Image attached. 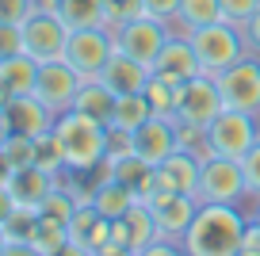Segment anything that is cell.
I'll use <instances>...</instances> for the list:
<instances>
[{
  "label": "cell",
  "instance_id": "cell-1",
  "mask_svg": "<svg viewBox=\"0 0 260 256\" xmlns=\"http://www.w3.org/2000/svg\"><path fill=\"white\" fill-rule=\"evenodd\" d=\"M245 226H249V218L230 203H199L180 245L187 256H237Z\"/></svg>",
  "mask_w": 260,
  "mask_h": 256
},
{
  "label": "cell",
  "instance_id": "cell-2",
  "mask_svg": "<svg viewBox=\"0 0 260 256\" xmlns=\"http://www.w3.org/2000/svg\"><path fill=\"white\" fill-rule=\"evenodd\" d=\"M54 134L61 142L69 172H92V168H100L107 161V126L81 111H73V107L57 115Z\"/></svg>",
  "mask_w": 260,
  "mask_h": 256
},
{
  "label": "cell",
  "instance_id": "cell-3",
  "mask_svg": "<svg viewBox=\"0 0 260 256\" xmlns=\"http://www.w3.org/2000/svg\"><path fill=\"white\" fill-rule=\"evenodd\" d=\"M187 39H191V46H195V57H199V65H203V73H211V77L226 73L234 61H241V57L249 54L241 27L226 23V19L207 23V27H191Z\"/></svg>",
  "mask_w": 260,
  "mask_h": 256
},
{
  "label": "cell",
  "instance_id": "cell-4",
  "mask_svg": "<svg viewBox=\"0 0 260 256\" xmlns=\"http://www.w3.org/2000/svg\"><path fill=\"white\" fill-rule=\"evenodd\" d=\"M241 195H249L241 161L222 157V153L203 157V165H199V195H195V199L199 203H230V207H237Z\"/></svg>",
  "mask_w": 260,
  "mask_h": 256
},
{
  "label": "cell",
  "instance_id": "cell-5",
  "mask_svg": "<svg viewBox=\"0 0 260 256\" xmlns=\"http://www.w3.org/2000/svg\"><path fill=\"white\" fill-rule=\"evenodd\" d=\"M19 31H23V54L35 57V61H54V57L65 54V42H69V27L61 23V16L57 12H46V8H35L31 16L19 23Z\"/></svg>",
  "mask_w": 260,
  "mask_h": 256
},
{
  "label": "cell",
  "instance_id": "cell-6",
  "mask_svg": "<svg viewBox=\"0 0 260 256\" xmlns=\"http://www.w3.org/2000/svg\"><path fill=\"white\" fill-rule=\"evenodd\" d=\"M115 54V31L111 27H84V31H73L69 42H65V61L73 65L84 80H96L104 73L107 57Z\"/></svg>",
  "mask_w": 260,
  "mask_h": 256
},
{
  "label": "cell",
  "instance_id": "cell-7",
  "mask_svg": "<svg viewBox=\"0 0 260 256\" xmlns=\"http://www.w3.org/2000/svg\"><path fill=\"white\" fill-rule=\"evenodd\" d=\"M207 134H211V153L241 161L252 149V142L260 138V130H256V115L237 111V107H222V115L207 126Z\"/></svg>",
  "mask_w": 260,
  "mask_h": 256
},
{
  "label": "cell",
  "instance_id": "cell-8",
  "mask_svg": "<svg viewBox=\"0 0 260 256\" xmlns=\"http://www.w3.org/2000/svg\"><path fill=\"white\" fill-rule=\"evenodd\" d=\"M222 107H226V100H222L218 77H211V73H199V77H191V80H184V84H180L176 119L199 122V126H211V122L222 115Z\"/></svg>",
  "mask_w": 260,
  "mask_h": 256
},
{
  "label": "cell",
  "instance_id": "cell-9",
  "mask_svg": "<svg viewBox=\"0 0 260 256\" xmlns=\"http://www.w3.org/2000/svg\"><path fill=\"white\" fill-rule=\"evenodd\" d=\"M84 77L73 69V65L65 61V57H54V61H42L39 65V80H35V96L42 100V104L50 107L54 115L69 111L77 100V92H81Z\"/></svg>",
  "mask_w": 260,
  "mask_h": 256
},
{
  "label": "cell",
  "instance_id": "cell-10",
  "mask_svg": "<svg viewBox=\"0 0 260 256\" xmlns=\"http://www.w3.org/2000/svg\"><path fill=\"white\" fill-rule=\"evenodd\" d=\"M218 88H222L226 107L260 115V57L245 54L241 61H234L226 73H218Z\"/></svg>",
  "mask_w": 260,
  "mask_h": 256
},
{
  "label": "cell",
  "instance_id": "cell-11",
  "mask_svg": "<svg viewBox=\"0 0 260 256\" xmlns=\"http://www.w3.org/2000/svg\"><path fill=\"white\" fill-rule=\"evenodd\" d=\"M169 23L157 16H138V19H130V23H122L119 31H115V46L122 50V54L130 57H138V61L153 65V57L161 54V46L169 42Z\"/></svg>",
  "mask_w": 260,
  "mask_h": 256
},
{
  "label": "cell",
  "instance_id": "cell-12",
  "mask_svg": "<svg viewBox=\"0 0 260 256\" xmlns=\"http://www.w3.org/2000/svg\"><path fill=\"white\" fill-rule=\"evenodd\" d=\"M149 214L157 222V233L169 241H184L187 226H191L195 210H199V199L195 195H176V191H153L146 199Z\"/></svg>",
  "mask_w": 260,
  "mask_h": 256
},
{
  "label": "cell",
  "instance_id": "cell-13",
  "mask_svg": "<svg viewBox=\"0 0 260 256\" xmlns=\"http://www.w3.org/2000/svg\"><path fill=\"white\" fill-rule=\"evenodd\" d=\"M149 69L157 73V77L172 80V84H184V80L199 77L203 73V65H199V57H195V46L187 35H169V42L161 46V54L153 57V65Z\"/></svg>",
  "mask_w": 260,
  "mask_h": 256
},
{
  "label": "cell",
  "instance_id": "cell-14",
  "mask_svg": "<svg viewBox=\"0 0 260 256\" xmlns=\"http://www.w3.org/2000/svg\"><path fill=\"white\" fill-rule=\"evenodd\" d=\"M130 138H134V153H138L142 161H149L153 168L161 165L169 153H176V122L165 119V115H149Z\"/></svg>",
  "mask_w": 260,
  "mask_h": 256
},
{
  "label": "cell",
  "instance_id": "cell-15",
  "mask_svg": "<svg viewBox=\"0 0 260 256\" xmlns=\"http://www.w3.org/2000/svg\"><path fill=\"white\" fill-rule=\"evenodd\" d=\"M4 122H8V134H31V138H39V134H46V130H54L57 115L31 92V96H12V104L4 107Z\"/></svg>",
  "mask_w": 260,
  "mask_h": 256
},
{
  "label": "cell",
  "instance_id": "cell-16",
  "mask_svg": "<svg viewBox=\"0 0 260 256\" xmlns=\"http://www.w3.org/2000/svg\"><path fill=\"white\" fill-rule=\"evenodd\" d=\"M149 77H153V69H149L146 61H138V57L122 54L119 46H115V54L107 57L104 73H100V80H104V84L115 92V96H130V92H146Z\"/></svg>",
  "mask_w": 260,
  "mask_h": 256
},
{
  "label": "cell",
  "instance_id": "cell-17",
  "mask_svg": "<svg viewBox=\"0 0 260 256\" xmlns=\"http://www.w3.org/2000/svg\"><path fill=\"white\" fill-rule=\"evenodd\" d=\"M199 165L203 161L191 157V153H169L157 172V191H176V195H199Z\"/></svg>",
  "mask_w": 260,
  "mask_h": 256
},
{
  "label": "cell",
  "instance_id": "cell-18",
  "mask_svg": "<svg viewBox=\"0 0 260 256\" xmlns=\"http://www.w3.org/2000/svg\"><path fill=\"white\" fill-rule=\"evenodd\" d=\"M157 237H161V233H157V222H153V214H149L146 203L130 207L122 218L111 222V241L122 245V248H130V252H142V248L153 245Z\"/></svg>",
  "mask_w": 260,
  "mask_h": 256
},
{
  "label": "cell",
  "instance_id": "cell-19",
  "mask_svg": "<svg viewBox=\"0 0 260 256\" xmlns=\"http://www.w3.org/2000/svg\"><path fill=\"white\" fill-rule=\"evenodd\" d=\"M69 241H77V245L92 248V252H100L104 245H111V218H104L96 207L88 203H81L73 214V222H69Z\"/></svg>",
  "mask_w": 260,
  "mask_h": 256
},
{
  "label": "cell",
  "instance_id": "cell-20",
  "mask_svg": "<svg viewBox=\"0 0 260 256\" xmlns=\"http://www.w3.org/2000/svg\"><path fill=\"white\" fill-rule=\"evenodd\" d=\"M54 184H57V176H50L46 168L27 165V168H16V172H12L8 191L16 195L19 207H42V199L54 191Z\"/></svg>",
  "mask_w": 260,
  "mask_h": 256
},
{
  "label": "cell",
  "instance_id": "cell-21",
  "mask_svg": "<svg viewBox=\"0 0 260 256\" xmlns=\"http://www.w3.org/2000/svg\"><path fill=\"white\" fill-rule=\"evenodd\" d=\"M115 92L107 88L104 80H84L81 84V92H77V100H73V111H81V115H88V119H96V122H111V115H115Z\"/></svg>",
  "mask_w": 260,
  "mask_h": 256
},
{
  "label": "cell",
  "instance_id": "cell-22",
  "mask_svg": "<svg viewBox=\"0 0 260 256\" xmlns=\"http://www.w3.org/2000/svg\"><path fill=\"white\" fill-rule=\"evenodd\" d=\"M138 203H142L138 195L130 191L126 184L111 180V176H107V180H100V184L92 187V207H96L104 218H111V222H115V218H122L130 207H138Z\"/></svg>",
  "mask_w": 260,
  "mask_h": 256
},
{
  "label": "cell",
  "instance_id": "cell-23",
  "mask_svg": "<svg viewBox=\"0 0 260 256\" xmlns=\"http://www.w3.org/2000/svg\"><path fill=\"white\" fill-rule=\"evenodd\" d=\"M57 16L69 31L107 27V4L104 0H57Z\"/></svg>",
  "mask_w": 260,
  "mask_h": 256
},
{
  "label": "cell",
  "instance_id": "cell-24",
  "mask_svg": "<svg viewBox=\"0 0 260 256\" xmlns=\"http://www.w3.org/2000/svg\"><path fill=\"white\" fill-rule=\"evenodd\" d=\"M35 80H39V61L27 54H16L8 61H0V84L12 92V96H31Z\"/></svg>",
  "mask_w": 260,
  "mask_h": 256
},
{
  "label": "cell",
  "instance_id": "cell-25",
  "mask_svg": "<svg viewBox=\"0 0 260 256\" xmlns=\"http://www.w3.org/2000/svg\"><path fill=\"white\" fill-rule=\"evenodd\" d=\"M153 115V107H149V100H146V92H130V96H119L115 100V115H111V122L107 126H119V130H134L142 126V122Z\"/></svg>",
  "mask_w": 260,
  "mask_h": 256
},
{
  "label": "cell",
  "instance_id": "cell-26",
  "mask_svg": "<svg viewBox=\"0 0 260 256\" xmlns=\"http://www.w3.org/2000/svg\"><path fill=\"white\" fill-rule=\"evenodd\" d=\"M65 245H69V226L57 222V218H46L39 210V230H35V237H31V248L42 252V256H54L57 248H65Z\"/></svg>",
  "mask_w": 260,
  "mask_h": 256
},
{
  "label": "cell",
  "instance_id": "cell-27",
  "mask_svg": "<svg viewBox=\"0 0 260 256\" xmlns=\"http://www.w3.org/2000/svg\"><path fill=\"white\" fill-rule=\"evenodd\" d=\"M146 100L149 107H153V115H165V119H176V104H180V84H172V80L165 77H149L146 84Z\"/></svg>",
  "mask_w": 260,
  "mask_h": 256
},
{
  "label": "cell",
  "instance_id": "cell-28",
  "mask_svg": "<svg viewBox=\"0 0 260 256\" xmlns=\"http://www.w3.org/2000/svg\"><path fill=\"white\" fill-rule=\"evenodd\" d=\"M176 122V149L180 153H191V157H211V134H207V126H199V122H184V119H172Z\"/></svg>",
  "mask_w": 260,
  "mask_h": 256
},
{
  "label": "cell",
  "instance_id": "cell-29",
  "mask_svg": "<svg viewBox=\"0 0 260 256\" xmlns=\"http://www.w3.org/2000/svg\"><path fill=\"white\" fill-rule=\"evenodd\" d=\"M176 19L184 23V31L218 23L222 19V0H180V16Z\"/></svg>",
  "mask_w": 260,
  "mask_h": 256
},
{
  "label": "cell",
  "instance_id": "cell-30",
  "mask_svg": "<svg viewBox=\"0 0 260 256\" xmlns=\"http://www.w3.org/2000/svg\"><path fill=\"white\" fill-rule=\"evenodd\" d=\"M35 230H39V207H16L4 222V237L8 245H31Z\"/></svg>",
  "mask_w": 260,
  "mask_h": 256
},
{
  "label": "cell",
  "instance_id": "cell-31",
  "mask_svg": "<svg viewBox=\"0 0 260 256\" xmlns=\"http://www.w3.org/2000/svg\"><path fill=\"white\" fill-rule=\"evenodd\" d=\"M77 207H81V199H77V191L73 187H65V184H54V191L42 199V214L46 218H57V222H73V214H77Z\"/></svg>",
  "mask_w": 260,
  "mask_h": 256
},
{
  "label": "cell",
  "instance_id": "cell-32",
  "mask_svg": "<svg viewBox=\"0 0 260 256\" xmlns=\"http://www.w3.org/2000/svg\"><path fill=\"white\" fill-rule=\"evenodd\" d=\"M35 165L46 168L50 176H57V172L65 168V153H61V142H57L54 130H46V134L35 138Z\"/></svg>",
  "mask_w": 260,
  "mask_h": 256
},
{
  "label": "cell",
  "instance_id": "cell-33",
  "mask_svg": "<svg viewBox=\"0 0 260 256\" xmlns=\"http://www.w3.org/2000/svg\"><path fill=\"white\" fill-rule=\"evenodd\" d=\"M0 149H4V157L12 161V168L35 165V138L31 134H8L4 142H0Z\"/></svg>",
  "mask_w": 260,
  "mask_h": 256
},
{
  "label": "cell",
  "instance_id": "cell-34",
  "mask_svg": "<svg viewBox=\"0 0 260 256\" xmlns=\"http://www.w3.org/2000/svg\"><path fill=\"white\" fill-rule=\"evenodd\" d=\"M104 4H107V27L111 31H119L130 19L146 16V0H104Z\"/></svg>",
  "mask_w": 260,
  "mask_h": 256
},
{
  "label": "cell",
  "instance_id": "cell-35",
  "mask_svg": "<svg viewBox=\"0 0 260 256\" xmlns=\"http://www.w3.org/2000/svg\"><path fill=\"white\" fill-rule=\"evenodd\" d=\"M260 12V0H222V19L234 27H245Z\"/></svg>",
  "mask_w": 260,
  "mask_h": 256
},
{
  "label": "cell",
  "instance_id": "cell-36",
  "mask_svg": "<svg viewBox=\"0 0 260 256\" xmlns=\"http://www.w3.org/2000/svg\"><path fill=\"white\" fill-rule=\"evenodd\" d=\"M241 168H245V187H249V195L260 199V138L252 142V149L241 157Z\"/></svg>",
  "mask_w": 260,
  "mask_h": 256
},
{
  "label": "cell",
  "instance_id": "cell-37",
  "mask_svg": "<svg viewBox=\"0 0 260 256\" xmlns=\"http://www.w3.org/2000/svg\"><path fill=\"white\" fill-rule=\"evenodd\" d=\"M23 54V31L19 23H0V61Z\"/></svg>",
  "mask_w": 260,
  "mask_h": 256
},
{
  "label": "cell",
  "instance_id": "cell-38",
  "mask_svg": "<svg viewBox=\"0 0 260 256\" xmlns=\"http://www.w3.org/2000/svg\"><path fill=\"white\" fill-rule=\"evenodd\" d=\"M35 8L39 0H0V23H23Z\"/></svg>",
  "mask_w": 260,
  "mask_h": 256
},
{
  "label": "cell",
  "instance_id": "cell-39",
  "mask_svg": "<svg viewBox=\"0 0 260 256\" xmlns=\"http://www.w3.org/2000/svg\"><path fill=\"white\" fill-rule=\"evenodd\" d=\"M146 16H157L165 23H172L180 16V0H146Z\"/></svg>",
  "mask_w": 260,
  "mask_h": 256
},
{
  "label": "cell",
  "instance_id": "cell-40",
  "mask_svg": "<svg viewBox=\"0 0 260 256\" xmlns=\"http://www.w3.org/2000/svg\"><path fill=\"white\" fill-rule=\"evenodd\" d=\"M138 256H187V252H184V245H176V241H169V237H157L153 245H146Z\"/></svg>",
  "mask_w": 260,
  "mask_h": 256
},
{
  "label": "cell",
  "instance_id": "cell-41",
  "mask_svg": "<svg viewBox=\"0 0 260 256\" xmlns=\"http://www.w3.org/2000/svg\"><path fill=\"white\" fill-rule=\"evenodd\" d=\"M241 35H245V46H249V54H260V12L241 27Z\"/></svg>",
  "mask_w": 260,
  "mask_h": 256
},
{
  "label": "cell",
  "instance_id": "cell-42",
  "mask_svg": "<svg viewBox=\"0 0 260 256\" xmlns=\"http://www.w3.org/2000/svg\"><path fill=\"white\" fill-rule=\"evenodd\" d=\"M241 252H252L260 256V226L249 218V226H245V237H241Z\"/></svg>",
  "mask_w": 260,
  "mask_h": 256
},
{
  "label": "cell",
  "instance_id": "cell-43",
  "mask_svg": "<svg viewBox=\"0 0 260 256\" xmlns=\"http://www.w3.org/2000/svg\"><path fill=\"white\" fill-rule=\"evenodd\" d=\"M16 207H19V203H16V195H12L8 187H0V226L8 222V214H12Z\"/></svg>",
  "mask_w": 260,
  "mask_h": 256
},
{
  "label": "cell",
  "instance_id": "cell-44",
  "mask_svg": "<svg viewBox=\"0 0 260 256\" xmlns=\"http://www.w3.org/2000/svg\"><path fill=\"white\" fill-rule=\"evenodd\" d=\"M54 256H96V252H92V248H84V245H77V241H69V245L57 248Z\"/></svg>",
  "mask_w": 260,
  "mask_h": 256
},
{
  "label": "cell",
  "instance_id": "cell-45",
  "mask_svg": "<svg viewBox=\"0 0 260 256\" xmlns=\"http://www.w3.org/2000/svg\"><path fill=\"white\" fill-rule=\"evenodd\" d=\"M12 172H16V168H12V161L4 157V149H0V187H8V180H12Z\"/></svg>",
  "mask_w": 260,
  "mask_h": 256
},
{
  "label": "cell",
  "instance_id": "cell-46",
  "mask_svg": "<svg viewBox=\"0 0 260 256\" xmlns=\"http://www.w3.org/2000/svg\"><path fill=\"white\" fill-rule=\"evenodd\" d=\"M96 256H138V252H130V248H122V245H115V241H111V245H104Z\"/></svg>",
  "mask_w": 260,
  "mask_h": 256
},
{
  "label": "cell",
  "instance_id": "cell-47",
  "mask_svg": "<svg viewBox=\"0 0 260 256\" xmlns=\"http://www.w3.org/2000/svg\"><path fill=\"white\" fill-rule=\"evenodd\" d=\"M0 256H42V252H35L31 245H8V248H4Z\"/></svg>",
  "mask_w": 260,
  "mask_h": 256
},
{
  "label": "cell",
  "instance_id": "cell-48",
  "mask_svg": "<svg viewBox=\"0 0 260 256\" xmlns=\"http://www.w3.org/2000/svg\"><path fill=\"white\" fill-rule=\"evenodd\" d=\"M8 138V122H4V111H0V142Z\"/></svg>",
  "mask_w": 260,
  "mask_h": 256
},
{
  "label": "cell",
  "instance_id": "cell-49",
  "mask_svg": "<svg viewBox=\"0 0 260 256\" xmlns=\"http://www.w3.org/2000/svg\"><path fill=\"white\" fill-rule=\"evenodd\" d=\"M4 248H8V237H4V226H0V252H4Z\"/></svg>",
  "mask_w": 260,
  "mask_h": 256
},
{
  "label": "cell",
  "instance_id": "cell-50",
  "mask_svg": "<svg viewBox=\"0 0 260 256\" xmlns=\"http://www.w3.org/2000/svg\"><path fill=\"white\" fill-rule=\"evenodd\" d=\"M252 222H256V226H260V203H256V210H252Z\"/></svg>",
  "mask_w": 260,
  "mask_h": 256
},
{
  "label": "cell",
  "instance_id": "cell-51",
  "mask_svg": "<svg viewBox=\"0 0 260 256\" xmlns=\"http://www.w3.org/2000/svg\"><path fill=\"white\" fill-rule=\"evenodd\" d=\"M237 256H252V252H237Z\"/></svg>",
  "mask_w": 260,
  "mask_h": 256
}]
</instances>
